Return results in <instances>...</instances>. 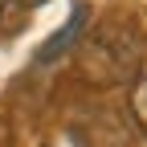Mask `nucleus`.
Here are the masks:
<instances>
[{
  "label": "nucleus",
  "instance_id": "nucleus-1",
  "mask_svg": "<svg viewBox=\"0 0 147 147\" xmlns=\"http://www.w3.org/2000/svg\"><path fill=\"white\" fill-rule=\"evenodd\" d=\"M143 65V37L131 25H102L98 33L90 29L86 45L78 53V74L94 86H123L131 82Z\"/></svg>",
  "mask_w": 147,
  "mask_h": 147
},
{
  "label": "nucleus",
  "instance_id": "nucleus-2",
  "mask_svg": "<svg viewBox=\"0 0 147 147\" xmlns=\"http://www.w3.org/2000/svg\"><path fill=\"white\" fill-rule=\"evenodd\" d=\"M86 29H90V8H86V4H74L69 21H65L57 33H53L49 41H41V49H37V57H33V61L41 65V69H45V65H53V61H61L65 53L82 41V33H86Z\"/></svg>",
  "mask_w": 147,
  "mask_h": 147
},
{
  "label": "nucleus",
  "instance_id": "nucleus-3",
  "mask_svg": "<svg viewBox=\"0 0 147 147\" xmlns=\"http://www.w3.org/2000/svg\"><path fill=\"white\" fill-rule=\"evenodd\" d=\"M45 4H49V0H0V29H4V33L25 29V21L33 12H41Z\"/></svg>",
  "mask_w": 147,
  "mask_h": 147
},
{
  "label": "nucleus",
  "instance_id": "nucleus-4",
  "mask_svg": "<svg viewBox=\"0 0 147 147\" xmlns=\"http://www.w3.org/2000/svg\"><path fill=\"white\" fill-rule=\"evenodd\" d=\"M131 119H135V127L139 131H147V74L143 78H135V86H131Z\"/></svg>",
  "mask_w": 147,
  "mask_h": 147
}]
</instances>
